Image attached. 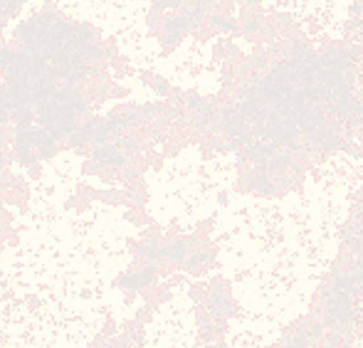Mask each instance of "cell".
<instances>
[{
  "mask_svg": "<svg viewBox=\"0 0 363 348\" xmlns=\"http://www.w3.org/2000/svg\"><path fill=\"white\" fill-rule=\"evenodd\" d=\"M155 277V270L152 267H149L140 273L131 274L121 279L120 285L128 290H137L147 287L152 283Z\"/></svg>",
  "mask_w": 363,
  "mask_h": 348,
  "instance_id": "obj_1",
  "label": "cell"
},
{
  "mask_svg": "<svg viewBox=\"0 0 363 348\" xmlns=\"http://www.w3.org/2000/svg\"><path fill=\"white\" fill-rule=\"evenodd\" d=\"M186 253L185 245L181 242H174L165 250V255L170 261H175L181 259Z\"/></svg>",
  "mask_w": 363,
  "mask_h": 348,
  "instance_id": "obj_3",
  "label": "cell"
},
{
  "mask_svg": "<svg viewBox=\"0 0 363 348\" xmlns=\"http://www.w3.org/2000/svg\"><path fill=\"white\" fill-rule=\"evenodd\" d=\"M95 161L99 165L104 166L111 162H115L120 165L124 163V160L122 156H119L111 150L100 149L94 153Z\"/></svg>",
  "mask_w": 363,
  "mask_h": 348,
  "instance_id": "obj_2",
  "label": "cell"
},
{
  "mask_svg": "<svg viewBox=\"0 0 363 348\" xmlns=\"http://www.w3.org/2000/svg\"><path fill=\"white\" fill-rule=\"evenodd\" d=\"M207 255L205 253L199 254V255H195V256L192 257V258H191L189 260V266L191 267V268H193V267L201 263L204 260L207 259Z\"/></svg>",
  "mask_w": 363,
  "mask_h": 348,
  "instance_id": "obj_4",
  "label": "cell"
}]
</instances>
